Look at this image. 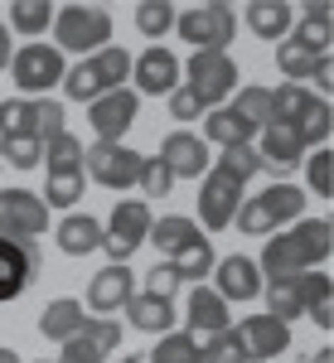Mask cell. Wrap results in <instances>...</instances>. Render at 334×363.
Returning <instances> with one entry per match:
<instances>
[{
	"instance_id": "6da1fadb",
	"label": "cell",
	"mask_w": 334,
	"mask_h": 363,
	"mask_svg": "<svg viewBox=\"0 0 334 363\" xmlns=\"http://www.w3.org/2000/svg\"><path fill=\"white\" fill-rule=\"evenodd\" d=\"M334 252V223L330 218H301V223L281 228L262 242V257H257V272L262 281L272 277H301V272H315L325 267Z\"/></svg>"
},
{
	"instance_id": "7a4b0ae2",
	"label": "cell",
	"mask_w": 334,
	"mask_h": 363,
	"mask_svg": "<svg viewBox=\"0 0 334 363\" xmlns=\"http://www.w3.org/2000/svg\"><path fill=\"white\" fill-rule=\"evenodd\" d=\"M111 39V15L102 5H63L54 10V49L58 54L92 58L97 49H107Z\"/></svg>"
},
{
	"instance_id": "3957f363",
	"label": "cell",
	"mask_w": 334,
	"mask_h": 363,
	"mask_svg": "<svg viewBox=\"0 0 334 363\" xmlns=\"http://www.w3.org/2000/svg\"><path fill=\"white\" fill-rule=\"evenodd\" d=\"M184 68V92H194L199 107L204 112H213V107H223L233 92H238V63H233V54H213V49H199V54H189V63H179Z\"/></svg>"
},
{
	"instance_id": "277c9868",
	"label": "cell",
	"mask_w": 334,
	"mask_h": 363,
	"mask_svg": "<svg viewBox=\"0 0 334 363\" xmlns=\"http://www.w3.org/2000/svg\"><path fill=\"white\" fill-rule=\"evenodd\" d=\"M174 34H179L194 54L199 49L228 54V44L238 39V15H233V5L208 0V5H194V10H179V15H174Z\"/></svg>"
},
{
	"instance_id": "5b68a950",
	"label": "cell",
	"mask_w": 334,
	"mask_h": 363,
	"mask_svg": "<svg viewBox=\"0 0 334 363\" xmlns=\"http://www.w3.org/2000/svg\"><path fill=\"white\" fill-rule=\"evenodd\" d=\"M140 160H145V155L131 150L126 140H92V145H83V174L92 184L111 189V194H126V189L136 184Z\"/></svg>"
},
{
	"instance_id": "8992f818",
	"label": "cell",
	"mask_w": 334,
	"mask_h": 363,
	"mask_svg": "<svg viewBox=\"0 0 334 363\" xmlns=\"http://www.w3.org/2000/svg\"><path fill=\"white\" fill-rule=\"evenodd\" d=\"M150 223H155V213H150V203H145V199H116L111 218L102 223V252H107L116 267H126V262L140 252Z\"/></svg>"
},
{
	"instance_id": "52a82bcc",
	"label": "cell",
	"mask_w": 334,
	"mask_h": 363,
	"mask_svg": "<svg viewBox=\"0 0 334 363\" xmlns=\"http://www.w3.org/2000/svg\"><path fill=\"white\" fill-rule=\"evenodd\" d=\"M68 58L54 44H20L10 58V83L20 87V97H49V87L63 83Z\"/></svg>"
},
{
	"instance_id": "ba28073f",
	"label": "cell",
	"mask_w": 334,
	"mask_h": 363,
	"mask_svg": "<svg viewBox=\"0 0 334 363\" xmlns=\"http://www.w3.org/2000/svg\"><path fill=\"white\" fill-rule=\"evenodd\" d=\"M49 233V208L34 189H0V238L10 242H34Z\"/></svg>"
},
{
	"instance_id": "9c48e42d",
	"label": "cell",
	"mask_w": 334,
	"mask_h": 363,
	"mask_svg": "<svg viewBox=\"0 0 334 363\" xmlns=\"http://www.w3.org/2000/svg\"><path fill=\"white\" fill-rule=\"evenodd\" d=\"M243 179L238 174H228L223 165H208V174L199 179V218L208 233H223V228L233 223V213H238V203H243Z\"/></svg>"
},
{
	"instance_id": "30bf717a",
	"label": "cell",
	"mask_w": 334,
	"mask_h": 363,
	"mask_svg": "<svg viewBox=\"0 0 334 363\" xmlns=\"http://www.w3.org/2000/svg\"><path fill=\"white\" fill-rule=\"evenodd\" d=\"M131 78H136V97H169L174 87L184 83V68H179V58H174V49H165V44H150V49H140L136 58H131Z\"/></svg>"
},
{
	"instance_id": "8fae6325",
	"label": "cell",
	"mask_w": 334,
	"mask_h": 363,
	"mask_svg": "<svg viewBox=\"0 0 334 363\" xmlns=\"http://www.w3.org/2000/svg\"><path fill=\"white\" fill-rule=\"evenodd\" d=\"M44 272V257L34 242H10V238H0V306H10V301H20L29 286L39 281Z\"/></svg>"
},
{
	"instance_id": "7c38bea8",
	"label": "cell",
	"mask_w": 334,
	"mask_h": 363,
	"mask_svg": "<svg viewBox=\"0 0 334 363\" xmlns=\"http://www.w3.org/2000/svg\"><path fill=\"white\" fill-rule=\"evenodd\" d=\"M140 116V97L131 87H116L107 97H97V102H87V126H92V136L97 140H121L131 126H136Z\"/></svg>"
},
{
	"instance_id": "4fadbf2b",
	"label": "cell",
	"mask_w": 334,
	"mask_h": 363,
	"mask_svg": "<svg viewBox=\"0 0 334 363\" xmlns=\"http://www.w3.org/2000/svg\"><path fill=\"white\" fill-rule=\"evenodd\" d=\"M160 160H165V169L174 174V179H204L208 174V165H213V150L204 145V136H194V131H169L165 140H160Z\"/></svg>"
},
{
	"instance_id": "5bb4252c",
	"label": "cell",
	"mask_w": 334,
	"mask_h": 363,
	"mask_svg": "<svg viewBox=\"0 0 334 363\" xmlns=\"http://www.w3.org/2000/svg\"><path fill=\"white\" fill-rule=\"evenodd\" d=\"M121 349V325L116 320H87L83 335L63 339V354H58V363H107L111 354Z\"/></svg>"
},
{
	"instance_id": "9a60e30c",
	"label": "cell",
	"mask_w": 334,
	"mask_h": 363,
	"mask_svg": "<svg viewBox=\"0 0 334 363\" xmlns=\"http://www.w3.org/2000/svg\"><path fill=\"white\" fill-rule=\"evenodd\" d=\"M136 296V272L107 262L97 277L87 281V310H97V320H111L116 310H126V301Z\"/></svg>"
},
{
	"instance_id": "2e32d148",
	"label": "cell",
	"mask_w": 334,
	"mask_h": 363,
	"mask_svg": "<svg viewBox=\"0 0 334 363\" xmlns=\"http://www.w3.org/2000/svg\"><path fill=\"white\" fill-rule=\"evenodd\" d=\"M238 339H243V354H247V363H267L277 359V354H286L291 349V325H281L277 315H247L243 325H238Z\"/></svg>"
},
{
	"instance_id": "e0dca14e",
	"label": "cell",
	"mask_w": 334,
	"mask_h": 363,
	"mask_svg": "<svg viewBox=\"0 0 334 363\" xmlns=\"http://www.w3.org/2000/svg\"><path fill=\"white\" fill-rule=\"evenodd\" d=\"M213 291H218L228 306H233V301H238V306H243V301H257V296H262V272H257V262H252V257H238V252H233V257H218V262H213Z\"/></svg>"
},
{
	"instance_id": "ac0fdd59",
	"label": "cell",
	"mask_w": 334,
	"mask_h": 363,
	"mask_svg": "<svg viewBox=\"0 0 334 363\" xmlns=\"http://www.w3.org/2000/svg\"><path fill=\"white\" fill-rule=\"evenodd\" d=\"M184 325H189L194 339L223 335V330H233V310H228V301H223L213 286H194L189 301H184Z\"/></svg>"
},
{
	"instance_id": "d6986e66",
	"label": "cell",
	"mask_w": 334,
	"mask_h": 363,
	"mask_svg": "<svg viewBox=\"0 0 334 363\" xmlns=\"http://www.w3.org/2000/svg\"><path fill=\"white\" fill-rule=\"evenodd\" d=\"M257 155L267 160V169H291L301 165V155H306V145L296 136V126H286V121H267L262 131H257Z\"/></svg>"
},
{
	"instance_id": "ffe728a7",
	"label": "cell",
	"mask_w": 334,
	"mask_h": 363,
	"mask_svg": "<svg viewBox=\"0 0 334 363\" xmlns=\"http://www.w3.org/2000/svg\"><path fill=\"white\" fill-rule=\"evenodd\" d=\"M126 320H131V330L160 339V335L174 330L179 310H174V301H160V296H150V291H136V296L126 301Z\"/></svg>"
},
{
	"instance_id": "44dd1931",
	"label": "cell",
	"mask_w": 334,
	"mask_h": 363,
	"mask_svg": "<svg viewBox=\"0 0 334 363\" xmlns=\"http://www.w3.org/2000/svg\"><path fill=\"white\" fill-rule=\"evenodd\" d=\"M243 20L257 39H267V44H281L291 29H296V10L286 5V0H252L247 10H243Z\"/></svg>"
},
{
	"instance_id": "7402d4cb",
	"label": "cell",
	"mask_w": 334,
	"mask_h": 363,
	"mask_svg": "<svg viewBox=\"0 0 334 363\" xmlns=\"http://www.w3.org/2000/svg\"><path fill=\"white\" fill-rule=\"evenodd\" d=\"M92 320L83 310V301H73V296H58V301H49L44 306V315H39V335L54 339V344H63V339L83 335V325Z\"/></svg>"
},
{
	"instance_id": "603a6c76",
	"label": "cell",
	"mask_w": 334,
	"mask_h": 363,
	"mask_svg": "<svg viewBox=\"0 0 334 363\" xmlns=\"http://www.w3.org/2000/svg\"><path fill=\"white\" fill-rule=\"evenodd\" d=\"M54 242L63 257H87V252L102 247V223L92 213H68L63 223L54 228Z\"/></svg>"
},
{
	"instance_id": "cb8c5ba5",
	"label": "cell",
	"mask_w": 334,
	"mask_h": 363,
	"mask_svg": "<svg viewBox=\"0 0 334 363\" xmlns=\"http://www.w3.org/2000/svg\"><path fill=\"white\" fill-rule=\"evenodd\" d=\"M252 136H257V131H252L233 107H213V112H204V145H208V150H213V145H218V150L252 145Z\"/></svg>"
},
{
	"instance_id": "d4e9b609",
	"label": "cell",
	"mask_w": 334,
	"mask_h": 363,
	"mask_svg": "<svg viewBox=\"0 0 334 363\" xmlns=\"http://www.w3.org/2000/svg\"><path fill=\"white\" fill-rule=\"evenodd\" d=\"M257 203H262V213L272 218V228H286V223H301L306 218V194L296 189V184H267L262 194H252Z\"/></svg>"
},
{
	"instance_id": "484cf974",
	"label": "cell",
	"mask_w": 334,
	"mask_h": 363,
	"mask_svg": "<svg viewBox=\"0 0 334 363\" xmlns=\"http://www.w3.org/2000/svg\"><path fill=\"white\" fill-rule=\"evenodd\" d=\"M5 29L20 34V39H29V44H39V34L54 29V5H49V0H15V5L5 10Z\"/></svg>"
},
{
	"instance_id": "4316f807",
	"label": "cell",
	"mask_w": 334,
	"mask_h": 363,
	"mask_svg": "<svg viewBox=\"0 0 334 363\" xmlns=\"http://www.w3.org/2000/svg\"><path fill=\"white\" fill-rule=\"evenodd\" d=\"M194 238H204V233H199V223L184 218V213H165L160 223H150V233H145V242H155V252H160L165 262L174 257V252H184Z\"/></svg>"
},
{
	"instance_id": "83f0119b",
	"label": "cell",
	"mask_w": 334,
	"mask_h": 363,
	"mask_svg": "<svg viewBox=\"0 0 334 363\" xmlns=\"http://www.w3.org/2000/svg\"><path fill=\"white\" fill-rule=\"evenodd\" d=\"M262 296H267V315H277L281 325H291V320H301V315H306L301 277H272V281H262Z\"/></svg>"
},
{
	"instance_id": "f1b7e54d",
	"label": "cell",
	"mask_w": 334,
	"mask_h": 363,
	"mask_svg": "<svg viewBox=\"0 0 334 363\" xmlns=\"http://www.w3.org/2000/svg\"><path fill=\"white\" fill-rule=\"evenodd\" d=\"M301 296H306V315L330 335L334 330V281H330V272H301Z\"/></svg>"
},
{
	"instance_id": "f546056e",
	"label": "cell",
	"mask_w": 334,
	"mask_h": 363,
	"mask_svg": "<svg viewBox=\"0 0 334 363\" xmlns=\"http://www.w3.org/2000/svg\"><path fill=\"white\" fill-rule=\"evenodd\" d=\"M330 25H334V10L325 5V0H320V5L310 0L306 15H301V25L291 29V39H296V44H306L310 54H330V39H334Z\"/></svg>"
},
{
	"instance_id": "4dcf8cb0",
	"label": "cell",
	"mask_w": 334,
	"mask_h": 363,
	"mask_svg": "<svg viewBox=\"0 0 334 363\" xmlns=\"http://www.w3.org/2000/svg\"><path fill=\"white\" fill-rule=\"evenodd\" d=\"M213 262H218V252H213L208 238H194L184 252L169 257V267L179 272V281H189V286H204V277H213Z\"/></svg>"
},
{
	"instance_id": "1f68e13d",
	"label": "cell",
	"mask_w": 334,
	"mask_h": 363,
	"mask_svg": "<svg viewBox=\"0 0 334 363\" xmlns=\"http://www.w3.org/2000/svg\"><path fill=\"white\" fill-rule=\"evenodd\" d=\"M68 131V112H63V102L58 97H29V136L39 140H54Z\"/></svg>"
},
{
	"instance_id": "d6a6232c",
	"label": "cell",
	"mask_w": 334,
	"mask_h": 363,
	"mask_svg": "<svg viewBox=\"0 0 334 363\" xmlns=\"http://www.w3.org/2000/svg\"><path fill=\"white\" fill-rule=\"evenodd\" d=\"M83 189H87V174L83 169H58V174H49L44 179V208H78V199H83Z\"/></svg>"
},
{
	"instance_id": "836d02e7",
	"label": "cell",
	"mask_w": 334,
	"mask_h": 363,
	"mask_svg": "<svg viewBox=\"0 0 334 363\" xmlns=\"http://www.w3.org/2000/svg\"><path fill=\"white\" fill-rule=\"evenodd\" d=\"M145 363H204V349H199V339L189 330H169V335L155 339Z\"/></svg>"
},
{
	"instance_id": "e575fe53",
	"label": "cell",
	"mask_w": 334,
	"mask_h": 363,
	"mask_svg": "<svg viewBox=\"0 0 334 363\" xmlns=\"http://www.w3.org/2000/svg\"><path fill=\"white\" fill-rule=\"evenodd\" d=\"M87 63H92L97 83L107 87V92H116V87H126V78H131V54H126L121 44H107V49H97V54L87 58Z\"/></svg>"
},
{
	"instance_id": "d590c367",
	"label": "cell",
	"mask_w": 334,
	"mask_h": 363,
	"mask_svg": "<svg viewBox=\"0 0 334 363\" xmlns=\"http://www.w3.org/2000/svg\"><path fill=\"white\" fill-rule=\"evenodd\" d=\"M310 102H315V92H310L306 83H281V87H272V121L296 126V121L310 112Z\"/></svg>"
},
{
	"instance_id": "8d00e7d4",
	"label": "cell",
	"mask_w": 334,
	"mask_h": 363,
	"mask_svg": "<svg viewBox=\"0 0 334 363\" xmlns=\"http://www.w3.org/2000/svg\"><path fill=\"white\" fill-rule=\"evenodd\" d=\"M320 58H330V54H310L306 44H296L291 34H286V39L277 44V68L286 73V78H291V83H301V78H310V73L320 68Z\"/></svg>"
},
{
	"instance_id": "74e56055",
	"label": "cell",
	"mask_w": 334,
	"mask_h": 363,
	"mask_svg": "<svg viewBox=\"0 0 334 363\" xmlns=\"http://www.w3.org/2000/svg\"><path fill=\"white\" fill-rule=\"evenodd\" d=\"M330 126H334L330 97H315V102H310V112L296 121V136H301V145H306V150H310V145L320 150V145H330Z\"/></svg>"
},
{
	"instance_id": "f35d334b",
	"label": "cell",
	"mask_w": 334,
	"mask_h": 363,
	"mask_svg": "<svg viewBox=\"0 0 334 363\" xmlns=\"http://www.w3.org/2000/svg\"><path fill=\"white\" fill-rule=\"evenodd\" d=\"M233 112L243 116L252 131H262V126L272 121V87H262V83L238 87V102H233Z\"/></svg>"
},
{
	"instance_id": "ab89813d",
	"label": "cell",
	"mask_w": 334,
	"mask_h": 363,
	"mask_svg": "<svg viewBox=\"0 0 334 363\" xmlns=\"http://www.w3.org/2000/svg\"><path fill=\"white\" fill-rule=\"evenodd\" d=\"M174 5L169 0H140L136 5V29L145 34V39H165L169 29H174Z\"/></svg>"
},
{
	"instance_id": "60d3db41",
	"label": "cell",
	"mask_w": 334,
	"mask_h": 363,
	"mask_svg": "<svg viewBox=\"0 0 334 363\" xmlns=\"http://www.w3.org/2000/svg\"><path fill=\"white\" fill-rule=\"evenodd\" d=\"M44 169L49 174H58V169H83V140L73 136V131L44 140Z\"/></svg>"
},
{
	"instance_id": "b9f144b4",
	"label": "cell",
	"mask_w": 334,
	"mask_h": 363,
	"mask_svg": "<svg viewBox=\"0 0 334 363\" xmlns=\"http://www.w3.org/2000/svg\"><path fill=\"white\" fill-rule=\"evenodd\" d=\"M213 165H223L228 174H238L243 184H247V179H257V174H267V160L257 155V145H233V150H218V155H213Z\"/></svg>"
},
{
	"instance_id": "7bdbcfd3",
	"label": "cell",
	"mask_w": 334,
	"mask_h": 363,
	"mask_svg": "<svg viewBox=\"0 0 334 363\" xmlns=\"http://www.w3.org/2000/svg\"><path fill=\"white\" fill-rule=\"evenodd\" d=\"M136 189L145 194V203H150V199H165L169 189H174V174L165 169V160H160V155H145V160H140Z\"/></svg>"
},
{
	"instance_id": "ee69618b",
	"label": "cell",
	"mask_w": 334,
	"mask_h": 363,
	"mask_svg": "<svg viewBox=\"0 0 334 363\" xmlns=\"http://www.w3.org/2000/svg\"><path fill=\"white\" fill-rule=\"evenodd\" d=\"M0 155H5V165H10V169H39V165H44V145H39L34 136L0 140Z\"/></svg>"
},
{
	"instance_id": "f6af8a7d",
	"label": "cell",
	"mask_w": 334,
	"mask_h": 363,
	"mask_svg": "<svg viewBox=\"0 0 334 363\" xmlns=\"http://www.w3.org/2000/svg\"><path fill=\"white\" fill-rule=\"evenodd\" d=\"M199 349H204V363H247V354H243V339H238V330H223V335L199 339Z\"/></svg>"
},
{
	"instance_id": "bcb514c9",
	"label": "cell",
	"mask_w": 334,
	"mask_h": 363,
	"mask_svg": "<svg viewBox=\"0 0 334 363\" xmlns=\"http://www.w3.org/2000/svg\"><path fill=\"white\" fill-rule=\"evenodd\" d=\"M306 179H310V189H315V199L334 194V150L330 145H320V150L306 160Z\"/></svg>"
},
{
	"instance_id": "7dc6e473",
	"label": "cell",
	"mask_w": 334,
	"mask_h": 363,
	"mask_svg": "<svg viewBox=\"0 0 334 363\" xmlns=\"http://www.w3.org/2000/svg\"><path fill=\"white\" fill-rule=\"evenodd\" d=\"M233 223H238V233H247V238H272V233H277V228H272V218L262 213V203H257L252 194L243 199V203H238Z\"/></svg>"
},
{
	"instance_id": "c3c4849f",
	"label": "cell",
	"mask_w": 334,
	"mask_h": 363,
	"mask_svg": "<svg viewBox=\"0 0 334 363\" xmlns=\"http://www.w3.org/2000/svg\"><path fill=\"white\" fill-rule=\"evenodd\" d=\"M10 136H29V97L0 102V140H10Z\"/></svg>"
},
{
	"instance_id": "681fc988",
	"label": "cell",
	"mask_w": 334,
	"mask_h": 363,
	"mask_svg": "<svg viewBox=\"0 0 334 363\" xmlns=\"http://www.w3.org/2000/svg\"><path fill=\"white\" fill-rule=\"evenodd\" d=\"M179 286H184V281H179V272H174L169 262H155V272L145 277V291H150V296H160V301H174V296H179Z\"/></svg>"
},
{
	"instance_id": "f907efd6",
	"label": "cell",
	"mask_w": 334,
	"mask_h": 363,
	"mask_svg": "<svg viewBox=\"0 0 334 363\" xmlns=\"http://www.w3.org/2000/svg\"><path fill=\"white\" fill-rule=\"evenodd\" d=\"M169 116H174V121H199V116H204V107H199L194 92L174 87V92H169Z\"/></svg>"
},
{
	"instance_id": "816d5d0a",
	"label": "cell",
	"mask_w": 334,
	"mask_h": 363,
	"mask_svg": "<svg viewBox=\"0 0 334 363\" xmlns=\"http://www.w3.org/2000/svg\"><path fill=\"white\" fill-rule=\"evenodd\" d=\"M10 58H15V34L5 29V20H0V73L10 68Z\"/></svg>"
},
{
	"instance_id": "f5cc1de1",
	"label": "cell",
	"mask_w": 334,
	"mask_h": 363,
	"mask_svg": "<svg viewBox=\"0 0 334 363\" xmlns=\"http://www.w3.org/2000/svg\"><path fill=\"white\" fill-rule=\"evenodd\" d=\"M310 78H315V87H320V92H330V87H334V63H330V58H320V68H315Z\"/></svg>"
},
{
	"instance_id": "db71d44e",
	"label": "cell",
	"mask_w": 334,
	"mask_h": 363,
	"mask_svg": "<svg viewBox=\"0 0 334 363\" xmlns=\"http://www.w3.org/2000/svg\"><path fill=\"white\" fill-rule=\"evenodd\" d=\"M0 363H25V359H20L15 349H0Z\"/></svg>"
},
{
	"instance_id": "11a10c76",
	"label": "cell",
	"mask_w": 334,
	"mask_h": 363,
	"mask_svg": "<svg viewBox=\"0 0 334 363\" xmlns=\"http://www.w3.org/2000/svg\"><path fill=\"white\" fill-rule=\"evenodd\" d=\"M310 363H334V349H320V354H315Z\"/></svg>"
},
{
	"instance_id": "9f6ffc18",
	"label": "cell",
	"mask_w": 334,
	"mask_h": 363,
	"mask_svg": "<svg viewBox=\"0 0 334 363\" xmlns=\"http://www.w3.org/2000/svg\"><path fill=\"white\" fill-rule=\"evenodd\" d=\"M116 363H140V359H131V354H126V359H116Z\"/></svg>"
}]
</instances>
